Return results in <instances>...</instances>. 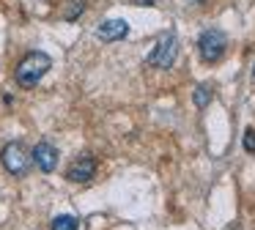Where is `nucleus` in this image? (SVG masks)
<instances>
[{
	"mask_svg": "<svg viewBox=\"0 0 255 230\" xmlns=\"http://www.w3.org/2000/svg\"><path fill=\"white\" fill-rule=\"evenodd\" d=\"M225 47H228V36L220 27H206L198 38V52L206 63H217L225 55Z\"/></svg>",
	"mask_w": 255,
	"mask_h": 230,
	"instance_id": "nucleus-2",
	"label": "nucleus"
},
{
	"mask_svg": "<svg viewBox=\"0 0 255 230\" xmlns=\"http://www.w3.org/2000/svg\"><path fill=\"white\" fill-rule=\"evenodd\" d=\"M30 159L36 162V167H39L41 173H52V170L58 167V148L44 140V142H39V145L33 148Z\"/></svg>",
	"mask_w": 255,
	"mask_h": 230,
	"instance_id": "nucleus-5",
	"label": "nucleus"
},
{
	"mask_svg": "<svg viewBox=\"0 0 255 230\" xmlns=\"http://www.w3.org/2000/svg\"><path fill=\"white\" fill-rule=\"evenodd\" d=\"M178 55V41L173 33H167V36H162L159 41H156V47L148 52V66H156V69H170L173 60H176Z\"/></svg>",
	"mask_w": 255,
	"mask_h": 230,
	"instance_id": "nucleus-4",
	"label": "nucleus"
},
{
	"mask_svg": "<svg viewBox=\"0 0 255 230\" xmlns=\"http://www.w3.org/2000/svg\"><path fill=\"white\" fill-rule=\"evenodd\" d=\"M96 36L102 41H121V38L129 36V22L127 19H107L96 27Z\"/></svg>",
	"mask_w": 255,
	"mask_h": 230,
	"instance_id": "nucleus-7",
	"label": "nucleus"
},
{
	"mask_svg": "<svg viewBox=\"0 0 255 230\" xmlns=\"http://www.w3.org/2000/svg\"><path fill=\"white\" fill-rule=\"evenodd\" d=\"M253 77H255V69H253Z\"/></svg>",
	"mask_w": 255,
	"mask_h": 230,
	"instance_id": "nucleus-12",
	"label": "nucleus"
},
{
	"mask_svg": "<svg viewBox=\"0 0 255 230\" xmlns=\"http://www.w3.org/2000/svg\"><path fill=\"white\" fill-rule=\"evenodd\" d=\"M77 228H80V222L72 214H61V217L52 219V230H77Z\"/></svg>",
	"mask_w": 255,
	"mask_h": 230,
	"instance_id": "nucleus-8",
	"label": "nucleus"
},
{
	"mask_svg": "<svg viewBox=\"0 0 255 230\" xmlns=\"http://www.w3.org/2000/svg\"><path fill=\"white\" fill-rule=\"evenodd\" d=\"M244 151H247V153H255V129H247V131H244Z\"/></svg>",
	"mask_w": 255,
	"mask_h": 230,
	"instance_id": "nucleus-10",
	"label": "nucleus"
},
{
	"mask_svg": "<svg viewBox=\"0 0 255 230\" xmlns=\"http://www.w3.org/2000/svg\"><path fill=\"white\" fill-rule=\"evenodd\" d=\"M0 162H3V167H6L11 175H25L28 167H30V153L19 140H14V142H8V145L3 148Z\"/></svg>",
	"mask_w": 255,
	"mask_h": 230,
	"instance_id": "nucleus-3",
	"label": "nucleus"
},
{
	"mask_svg": "<svg viewBox=\"0 0 255 230\" xmlns=\"http://www.w3.org/2000/svg\"><path fill=\"white\" fill-rule=\"evenodd\" d=\"M94 173H96V159L94 156H80L77 162H72L66 178L74 181V184H88V181L94 178Z\"/></svg>",
	"mask_w": 255,
	"mask_h": 230,
	"instance_id": "nucleus-6",
	"label": "nucleus"
},
{
	"mask_svg": "<svg viewBox=\"0 0 255 230\" xmlns=\"http://www.w3.org/2000/svg\"><path fill=\"white\" fill-rule=\"evenodd\" d=\"M192 99H195V107L203 110L206 104H209L211 99H214V91H211L209 85H198V88H195V93H192Z\"/></svg>",
	"mask_w": 255,
	"mask_h": 230,
	"instance_id": "nucleus-9",
	"label": "nucleus"
},
{
	"mask_svg": "<svg viewBox=\"0 0 255 230\" xmlns=\"http://www.w3.org/2000/svg\"><path fill=\"white\" fill-rule=\"evenodd\" d=\"M140 5H154V0H137Z\"/></svg>",
	"mask_w": 255,
	"mask_h": 230,
	"instance_id": "nucleus-11",
	"label": "nucleus"
},
{
	"mask_svg": "<svg viewBox=\"0 0 255 230\" xmlns=\"http://www.w3.org/2000/svg\"><path fill=\"white\" fill-rule=\"evenodd\" d=\"M52 69V60L47 52H41V49H33V52H28L22 60H19L17 66V85L19 88H33L39 85V80L47 74V71Z\"/></svg>",
	"mask_w": 255,
	"mask_h": 230,
	"instance_id": "nucleus-1",
	"label": "nucleus"
}]
</instances>
